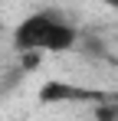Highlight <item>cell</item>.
I'll return each instance as SVG.
<instances>
[{
	"label": "cell",
	"instance_id": "obj_3",
	"mask_svg": "<svg viewBox=\"0 0 118 121\" xmlns=\"http://www.w3.org/2000/svg\"><path fill=\"white\" fill-rule=\"evenodd\" d=\"M92 3H98V7H105V10L118 13V0H92Z\"/></svg>",
	"mask_w": 118,
	"mask_h": 121
},
{
	"label": "cell",
	"instance_id": "obj_1",
	"mask_svg": "<svg viewBox=\"0 0 118 121\" xmlns=\"http://www.w3.org/2000/svg\"><path fill=\"white\" fill-rule=\"evenodd\" d=\"M79 39H82V26L72 17H66L62 10H36V13L23 17L10 33L13 49L17 52H33V56L72 52V49H79Z\"/></svg>",
	"mask_w": 118,
	"mask_h": 121
},
{
	"label": "cell",
	"instance_id": "obj_2",
	"mask_svg": "<svg viewBox=\"0 0 118 121\" xmlns=\"http://www.w3.org/2000/svg\"><path fill=\"white\" fill-rule=\"evenodd\" d=\"M105 92H95V88H82V85H66V82H46L39 88V101L43 105H59V101H102Z\"/></svg>",
	"mask_w": 118,
	"mask_h": 121
}]
</instances>
